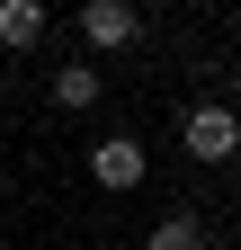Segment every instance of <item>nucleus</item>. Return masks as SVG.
Instances as JSON below:
<instances>
[{
	"label": "nucleus",
	"mask_w": 241,
	"mask_h": 250,
	"mask_svg": "<svg viewBox=\"0 0 241 250\" xmlns=\"http://www.w3.org/2000/svg\"><path fill=\"white\" fill-rule=\"evenodd\" d=\"M179 143H188V161H232V152H241V116L223 99H205V107H188Z\"/></svg>",
	"instance_id": "1"
},
{
	"label": "nucleus",
	"mask_w": 241,
	"mask_h": 250,
	"mask_svg": "<svg viewBox=\"0 0 241 250\" xmlns=\"http://www.w3.org/2000/svg\"><path fill=\"white\" fill-rule=\"evenodd\" d=\"M134 36H143L134 0H89V9H80V45H99V54H125Z\"/></svg>",
	"instance_id": "2"
},
{
	"label": "nucleus",
	"mask_w": 241,
	"mask_h": 250,
	"mask_svg": "<svg viewBox=\"0 0 241 250\" xmlns=\"http://www.w3.org/2000/svg\"><path fill=\"white\" fill-rule=\"evenodd\" d=\"M89 179L99 188H143V143L134 134H99L89 143Z\"/></svg>",
	"instance_id": "3"
},
{
	"label": "nucleus",
	"mask_w": 241,
	"mask_h": 250,
	"mask_svg": "<svg viewBox=\"0 0 241 250\" xmlns=\"http://www.w3.org/2000/svg\"><path fill=\"white\" fill-rule=\"evenodd\" d=\"M36 36H45V0H0V45L27 54Z\"/></svg>",
	"instance_id": "4"
},
{
	"label": "nucleus",
	"mask_w": 241,
	"mask_h": 250,
	"mask_svg": "<svg viewBox=\"0 0 241 250\" xmlns=\"http://www.w3.org/2000/svg\"><path fill=\"white\" fill-rule=\"evenodd\" d=\"M54 107H99V72L89 62H63L54 72Z\"/></svg>",
	"instance_id": "5"
},
{
	"label": "nucleus",
	"mask_w": 241,
	"mask_h": 250,
	"mask_svg": "<svg viewBox=\"0 0 241 250\" xmlns=\"http://www.w3.org/2000/svg\"><path fill=\"white\" fill-rule=\"evenodd\" d=\"M143 250H205V232H197V214H161L143 232Z\"/></svg>",
	"instance_id": "6"
}]
</instances>
